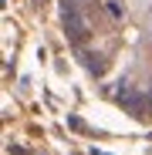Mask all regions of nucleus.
<instances>
[{
  "instance_id": "f257e3e1",
  "label": "nucleus",
  "mask_w": 152,
  "mask_h": 155,
  "mask_svg": "<svg viewBox=\"0 0 152 155\" xmlns=\"http://www.w3.org/2000/svg\"><path fill=\"white\" fill-rule=\"evenodd\" d=\"M58 24L95 94L129 118H152V0H58Z\"/></svg>"
}]
</instances>
